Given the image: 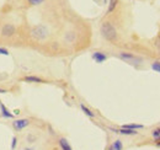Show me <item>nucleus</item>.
Wrapping results in <instances>:
<instances>
[{"mask_svg": "<svg viewBox=\"0 0 160 150\" xmlns=\"http://www.w3.org/2000/svg\"><path fill=\"white\" fill-rule=\"evenodd\" d=\"M80 108L82 109V112H84V113H85L88 117H91V118H92V117H95V113H94L91 109H89V108L86 107L85 105H82V104H81V105H80Z\"/></svg>", "mask_w": 160, "mask_h": 150, "instance_id": "obj_12", "label": "nucleus"}, {"mask_svg": "<svg viewBox=\"0 0 160 150\" xmlns=\"http://www.w3.org/2000/svg\"><path fill=\"white\" fill-rule=\"evenodd\" d=\"M117 4H118V0H110V4H108V9H107V12H108V14H110V12H112V11L116 9Z\"/></svg>", "mask_w": 160, "mask_h": 150, "instance_id": "obj_14", "label": "nucleus"}, {"mask_svg": "<svg viewBox=\"0 0 160 150\" xmlns=\"http://www.w3.org/2000/svg\"><path fill=\"white\" fill-rule=\"evenodd\" d=\"M158 145H160V142H159V143H158Z\"/></svg>", "mask_w": 160, "mask_h": 150, "instance_id": "obj_22", "label": "nucleus"}, {"mask_svg": "<svg viewBox=\"0 0 160 150\" xmlns=\"http://www.w3.org/2000/svg\"><path fill=\"white\" fill-rule=\"evenodd\" d=\"M8 91L6 90H4V89H0V94H6Z\"/></svg>", "mask_w": 160, "mask_h": 150, "instance_id": "obj_21", "label": "nucleus"}, {"mask_svg": "<svg viewBox=\"0 0 160 150\" xmlns=\"http://www.w3.org/2000/svg\"><path fill=\"white\" fill-rule=\"evenodd\" d=\"M152 69L155 70L157 73H160V62H154V63L152 64Z\"/></svg>", "mask_w": 160, "mask_h": 150, "instance_id": "obj_15", "label": "nucleus"}, {"mask_svg": "<svg viewBox=\"0 0 160 150\" xmlns=\"http://www.w3.org/2000/svg\"><path fill=\"white\" fill-rule=\"evenodd\" d=\"M23 80L25 81H27V83H44L41 78H38V76H25L23 78Z\"/></svg>", "mask_w": 160, "mask_h": 150, "instance_id": "obj_10", "label": "nucleus"}, {"mask_svg": "<svg viewBox=\"0 0 160 150\" xmlns=\"http://www.w3.org/2000/svg\"><path fill=\"white\" fill-rule=\"evenodd\" d=\"M155 47H157V49L160 52V36L157 38V41H155Z\"/></svg>", "mask_w": 160, "mask_h": 150, "instance_id": "obj_20", "label": "nucleus"}, {"mask_svg": "<svg viewBox=\"0 0 160 150\" xmlns=\"http://www.w3.org/2000/svg\"><path fill=\"white\" fill-rule=\"evenodd\" d=\"M0 111H1V114H2V117H5V118H12L14 117V114L8 109V108L4 106V104L0 101Z\"/></svg>", "mask_w": 160, "mask_h": 150, "instance_id": "obj_8", "label": "nucleus"}, {"mask_svg": "<svg viewBox=\"0 0 160 150\" xmlns=\"http://www.w3.org/2000/svg\"><path fill=\"white\" fill-rule=\"evenodd\" d=\"M27 150H31V149H27Z\"/></svg>", "mask_w": 160, "mask_h": 150, "instance_id": "obj_23", "label": "nucleus"}, {"mask_svg": "<svg viewBox=\"0 0 160 150\" xmlns=\"http://www.w3.org/2000/svg\"><path fill=\"white\" fill-rule=\"evenodd\" d=\"M122 149H123V143H122V140H120V139L115 140L113 144L110 148V150H122Z\"/></svg>", "mask_w": 160, "mask_h": 150, "instance_id": "obj_11", "label": "nucleus"}, {"mask_svg": "<svg viewBox=\"0 0 160 150\" xmlns=\"http://www.w3.org/2000/svg\"><path fill=\"white\" fill-rule=\"evenodd\" d=\"M153 137H154V138H157V139H159L160 138V128L155 129V130L153 132Z\"/></svg>", "mask_w": 160, "mask_h": 150, "instance_id": "obj_18", "label": "nucleus"}, {"mask_svg": "<svg viewBox=\"0 0 160 150\" xmlns=\"http://www.w3.org/2000/svg\"><path fill=\"white\" fill-rule=\"evenodd\" d=\"M92 59H94L96 63H103V62L107 59V56H106L103 52H94V53H92Z\"/></svg>", "mask_w": 160, "mask_h": 150, "instance_id": "obj_7", "label": "nucleus"}, {"mask_svg": "<svg viewBox=\"0 0 160 150\" xmlns=\"http://www.w3.org/2000/svg\"><path fill=\"white\" fill-rule=\"evenodd\" d=\"M43 1H44V0H28V2H30L31 5H40Z\"/></svg>", "mask_w": 160, "mask_h": 150, "instance_id": "obj_17", "label": "nucleus"}, {"mask_svg": "<svg viewBox=\"0 0 160 150\" xmlns=\"http://www.w3.org/2000/svg\"><path fill=\"white\" fill-rule=\"evenodd\" d=\"M120 58L122 59V60L129 63V64L137 65V64H140V63H142V58L137 57V56H134V54H131V53H124V52H122V53H120Z\"/></svg>", "mask_w": 160, "mask_h": 150, "instance_id": "obj_3", "label": "nucleus"}, {"mask_svg": "<svg viewBox=\"0 0 160 150\" xmlns=\"http://www.w3.org/2000/svg\"><path fill=\"white\" fill-rule=\"evenodd\" d=\"M110 130H112L113 133L123 134V135H136V134H138V132H137V130H132V129H126V128H121V129L110 128Z\"/></svg>", "mask_w": 160, "mask_h": 150, "instance_id": "obj_6", "label": "nucleus"}, {"mask_svg": "<svg viewBox=\"0 0 160 150\" xmlns=\"http://www.w3.org/2000/svg\"><path fill=\"white\" fill-rule=\"evenodd\" d=\"M30 124V121L27 118H21V119H16L12 122V126L16 130H21V129L26 128Z\"/></svg>", "mask_w": 160, "mask_h": 150, "instance_id": "obj_5", "label": "nucleus"}, {"mask_svg": "<svg viewBox=\"0 0 160 150\" xmlns=\"http://www.w3.org/2000/svg\"><path fill=\"white\" fill-rule=\"evenodd\" d=\"M122 128L132 129V130H137V129L143 128V126H142V124H136V123H132V124H124V126H122Z\"/></svg>", "mask_w": 160, "mask_h": 150, "instance_id": "obj_13", "label": "nucleus"}, {"mask_svg": "<svg viewBox=\"0 0 160 150\" xmlns=\"http://www.w3.org/2000/svg\"><path fill=\"white\" fill-rule=\"evenodd\" d=\"M0 54H4V56H8L9 54V51L6 48H1L0 47Z\"/></svg>", "mask_w": 160, "mask_h": 150, "instance_id": "obj_19", "label": "nucleus"}, {"mask_svg": "<svg viewBox=\"0 0 160 150\" xmlns=\"http://www.w3.org/2000/svg\"><path fill=\"white\" fill-rule=\"evenodd\" d=\"M101 35L107 41H111V42H113V41L117 40V31L113 27V25L108 21L102 22V25H101Z\"/></svg>", "mask_w": 160, "mask_h": 150, "instance_id": "obj_1", "label": "nucleus"}, {"mask_svg": "<svg viewBox=\"0 0 160 150\" xmlns=\"http://www.w3.org/2000/svg\"><path fill=\"white\" fill-rule=\"evenodd\" d=\"M15 26L14 25H11V23H8V25H5V26H2V28H1V36H4V37H11L14 33H15Z\"/></svg>", "mask_w": 160, "mask_h": 150, "instance_id": "obj_4", "label": "nucleus"}, {"mask_svg": "<svg viewBox=\"0 0 160 150\" xmlns=\"http://www.w3.org/2000/svg\"><path fill=\"white\" fill-rule=\"evenodd\" d=\"M16 145H18V138H16V137H14V138H12V140H11V147H10L11 150L15 149V148H16Z\"/></svg>", "mask_w": 160, "mask_h": 150, "instance_id": "obj_16", "label": "nucleus"}, {"mask_svg": "<svg viewBox=\"0 0 160 150\" xmlns=\"http://www.w3.org/2000/svg\"><path fill=\"white\" fill-rule=\"evenodd\" d=\"M59 145L62 150H73V148L70 147V144L68 143V140L64 139V138H60L59 139Z\"/></svg>", "mask_w": 160, "mask_h": 150, "instance_id": "obj_9", "label": "nucleus"}, {"mask_svg": "<svg viewBox=\"0 0 160 150\" xmlns=\"http://www.w3.org/2000/svg\"><path fill=\"white\" fill-rule=\"evenodd\" d=\"M31 36L35 40L43 41V40H46L48 37V28L44 25H37L31 30Z\"/></svg>", "mask_w": 160, "mask_h": 150, "instance_id": "obj_2", "label": "nucleus"}]
</instances>
